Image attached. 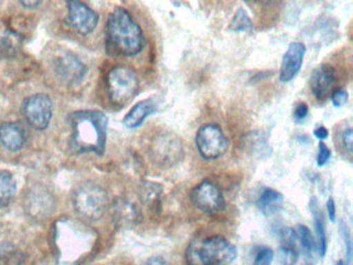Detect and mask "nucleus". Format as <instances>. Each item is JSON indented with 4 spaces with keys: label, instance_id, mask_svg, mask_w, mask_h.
<instances>
[{
    "label": "nucleus",
    "instance_id": "nucleus-24",
    "mask_svg": "<svg viewBox=\"0 0 353 265\" xmlns=\"http://www.w3.org/2000/svg\"><path fill=\"white\" fill-rule=\"evenodd\" d=\"M278 261L281 265H296L299 260L296 248L281 246L278 248Z\"/></svg>",
    "mask_w": 353,
    "mask_h": 265
},
{
    "label": "nucleus",
    "instance_id": "nucleus-15",
    "mask_svg": "<svg viewBox=\"0 0 353 265\" xmlns=\"http://www.w3.org/2000/svg\"><path fill=\"white\" fill-rule=\"evenodd\" d=\"M111 210L114 221L123 227L136 225L141 217L138 207L127 199L117 198L111 205Z\"/></svg>",
    "mask_w": 353,
    "mask_h": 265
},
{
    "label": "nucleus",
    "instance_id": "nucleus-17",
    "mask_svg": "<svg viewBox=\"0 0 353 265\" xmlns=\"http://www.w3.org/2000/svg\"><path fill=\"white\" fill-rule=\"evenodd\" d=\"M310 209L314 217L316 230V242H317V252L321 257L325 256L327 250V236H326L325 221L323 213L319 207L317 198L313 197L310 201Z\"/></svg>",
    "mask_w": 353,
    "mask_h": 265
},
{
    "label": "nucleus",
    "instance_id": "nucleus-19",
    "mask_svg": "<svg viewBox=\"0 0 353 265\" xmlns=\"http://www.w3.org/2000/svg\"><path fill=\"white\" fill-rule=\"evenodd\" d=\"M17 182L9 171H0V207L8 206L15 198Z\"/></svg>",
    "mask_w": 353,
    "mask_h": 265
},
{
    "label": "nucleus",
    "instance_id": "nucleus-32",
    "mask_svg": "<svg viewBox=\"0 0 353 265\" xmlns=\"http://www.w3.org/2000/svg\"><path fill=\"white\" fill-rule=\"evenodd\" d=\"M314 135H315L316 138L319 139L320 141L323 142L324 140L328 138L330 132H328V130L325 126H317V128L314 130Z\"/></svg>",
    "mask_w": 353,
    "mask_h": 265
},
{
    "label": "nucleus",
    "instance_id": "nucleus-20",
    "mask_svg": "<svg viewBox=\"0 0 353 265\" xmlns=\"http://www.w3.org/2000/svg\"><path fill=\"white\" fill-rule=\"evenodd\" d=\"M28 209L32 211V215H45L51 210L52 207V198L51 195L45 190H34L28 198Z\"/></svg>",
    "mask_w": 353,
    "mask_h": 265
},
{
    "label": "nucleus",
    "instance_id": "nucleus-6",
    "mask_svg": "<svg viewBox=\"0 0 353 265\" xmlns=\"http://www.w3.org/2000/svg\"><path fill=\"white\" fill-rule=\"evenodd\" d=\"M198 153L204 159H220L228 150L229 141L219 124H205L198 128L195 136Z\"/></svg>",
    "mask_w": 353,
    "mask_h": 265
},
{
    "label": "nucleus",
    "instance_id": "nucleus-3",
    "mask_svg": "<svg viewBox=\"0 0 353 265\" xmlns=\"http://www.w3.org/2000/svg\"><path fill=\"white\" fill-rule=\"evenodd\" d=\"M236 257V248L221 235L193 240L185 251L188 265H230Z\"/></svg>",
    "mask_w": 353,
    "mask_h": 265
},
{
    "label": "nucleus",
    "instance_id": "nucleus-26",
    "mask_svg": "<svg viewBox=\"0 0 353 265\" xmlns=\"http://www.w3.org/2000/svg\"><path fill=\"white\" fill-rule=\"evenodd\" d=\"M341 234L344 239L345 248H346L347 264H351V258H352V240H351L350 230L346 223L341 221L340 223Z\"/></svg>",
    "mask_w": 353,
    "mask_h": 265
},
{
    "label": "nucleus",
    "instance_id": "nucleus-1",
    "mask_svg": "<svg viewBox=\"0 0 353 265\" xmlns=\"http://www.w3.org/2000/svg\"><path fill=\"white\" fill-rule=\"evenodd\" d=\"M71 137L70 147L74 153L102 155L106 148L108 118L99 110H79L69 115Z\"/></svg>",
    "mask_w": 353,
    "mask_h": 265
},
{
    "label": "nucleus",
    "instance_id": "nucleus-8",
    "mask_svg": "<svg viewBox=\"0 0 353 265\" xmlns=\"http://www.w3.org/2000/svg\"><path fill=\"white\" fill-rule=\"evenodd\" d=\"M192 203L196 208L203 213H216L225 208V198L222 190L212 180H202L194 186L190 195Z\"/></svg>",
    "mask_w": 353,
    "mask_h": 265
},
{
    "label": "nucleus",
    "instance_id": "nucleus-28",
    "mask_svg": "<svg viewBox=\"0 0 353 265\" xmlns=\"http://www.w3.org/2000/svg\"><path fill=\"white\" fill-rule=\"evenodd\" d=\"M332 150L325 143L320 141L318 144L317 165L319 167H323L328 161H330Z\"/></svg>",
    "mask_w": 353,
    "mask_h": 265
},
{
    "label": "nucleus",
    "instance_id": "nucleus-10",
    "mask_svg": "<svg viewBox=\"0 0 353 265\" xmlns=\"http://www.w3.org/2000/svg\"><path fill=\"white\" fill-rule=\"evenodd\" d=\"M67 8L68 22L76 32L86 35L96 29L99 14L88 4L81 1H69Z\"/></svg>",
    "mask_w": 353,
    "mask_h": 265
},
{
    "label": "nucleus",
    "instance_id": "nucleus-31",
    "mask_svg": "<svg viewBox=\"0 0 353 265\" xmlns=\"http://www.w3.org/2000/svg\"><path fill=\"white\" fill-rule=\"evenodd\" d=\"M326 210H327L328 219H330V222L334 223L336 217V202L332 197L328 198L327 202H326Z\"/></svg>",
    "mask_w": 353,
    "mask_h": 265
},
{
    "label": "nucleus",
    "instance_id": "nucleus-4",
    "mask_svg": "<svg viewBox=\"0 0 353 265\" xmlns=\"http://www.w3.org/2000/svg\"><path fill=\"white\" fill-rule=\"evenodd\" d=\"M72 202L76 213L90 221L100 219L109 207L106 190L92 182L78 186L72 195Z\"/></svg>",
    "mask_w": 353,
    "mask_h": 265
},
{
    "label": "nucleus",
    "instance_id": "nucleus-16",
    "mask_svg": "<svg viewBox=\"0 0 353 265\" xmlns=\"http://www.w3.org/2000/svg\"><path fill=\"white\" fill-rule=\"evenodd\" d=\"M158 107L154 99H148L138 101L123 118V124L128 128H139L145 121L146 118L156 113Z\"/></svg>",
    "mask_w": 353,
    "mask_h": 265
},
{
    "label": "nucleus",
    "instance_id": "nucleus-34",
    "mask_svg": "<svg viewBox=\"0 0 353 265\" xmlns=\"http://www.w3.org/2000/svg\"><path fill=\"white\" fill-rule=\"evenodd\" d=\"M22 6H26V8H34L36 6H38L39 4H41L40 1H23L21 2Z\"/></svg>",
    "mask_w": 353,
    "mask_h": 265
},
{
    "label": "nucleus",
    "instance_id": "nucleus-7",
    "mask_svg": "<svg viewBox=\"0 0 353 265\" xmlns=\"http://www.w3.org/2000/svg\"><path fill=\"white\" fill-rule=\"evenodd\" d=\"M22 115L32 128L44 130L52 118V101L45 93H37L26 97L22 104Z\"/></svg>",
    "mask_w": 353,
    "mask_h": 265
},
{
    "label": "nucleus",
    "instance_id": "nucleus-18",
    "mask_svg": "<svg viewBox=\"0 0 353 265\" xmlns=\"http://www.w3.org/2000/svg\"><path fill=\"white\" fill-rule=\"evenodd\" d=\"M284 197L274 188H265L258 197L257 207L264 215L270 217L282 209Z\"/></svg>",
    "mask_w": 353,
    "mask_h": 265
},
{
    "label": "nucleus",
    "instance_id": "nucleus-35",
    "mask_svg": "<svg viewBox=\"0 0 353 265\" xmlns=\"http://www.w3.org/2000/svg\"><path fill=\"white\" fill-rule=\"evenodd\" d=\"M336 265H345L344 261L339 260L338 262L336 263Z\"/></svg>",
    "mask_w": 353,
    "mask_h": 265
},
{
    "label": "nucleus",
    "instance_id": "nucleus-12",
    "mask_svg": "<svg viewBox=\"0 0 353 265\" xmlns=\"http://www.w3.org/2000/svg\"><path fill=\"white\" fill-rule=\"evenodd\" d=\"M336 80V72L334 66L322 63L314 68L310 76V89L318 101H323L332 95Z\"/></svg>",
    "mask_w": 353,
    "mask_h": 265
},
{
    "label": "nucleus",
    "instance_id": "nucleus-22",
    "mask_svg": "<svg viewBox=\"0 0 353 265\" xmlns=\"http://www.w3.org/2000/svg\"><path fill=\"white\" fill-rule=\"evenodd\" d=\"M297 240L307 254L317 252V242L316 238L312 234L311 230L305 225L297 226Z\"/></svg>",
    "mask_w": 353,
    "mask_h": 265
},
{
    "label": "nucleus",
    "instance_id": "nucleus-14",
    "mask_svg": "<svg viewBox=\"0 0 353 265\" xmlns=\"http://www.w3.org/2000/svg\"><path fill=\"white\" fill-rule=\"evenodd\" d=\"M26 128L18 121L3 122L0 124V144L10 151H18L23 148L26 143Z\"/></svg>",
    "mask_w": 353,
    "mask_h": 265
},
{
    "label": "nucleus",
    "instance_id": "nucleus-11",
    "mask_svg": "<svg viewBox=\"0 0 353 265\" xmlns=\"http://www.w3.org/2000/svg\"><path fill=\"white\" fill-rule=\"evenodd\" d=\"M54 70L59 80L69 86L80 84L88 72L85 64L73 53H65L57 58Z\"/></svg>",
    "mask_w": 353,
    "mask_h": 265
},
{
    "label": "nucleus",
    "instance_id": "nucleus-29",
    "mask_svg": "<svg viewBox=\"0 0 353 265\" xmlns=\"http://www.w3.org/2000/svg\"><path fill=\"white\" fill-rule=\"evenodd\" d=\"M341 143H342L344 150H346L347 153H349V155H351V153H352L353 143L352 128H346V130L342 132V135H341Z\"/></svg>",
    "mask_w": 353,
    "mask_h": 265
},
{
    "label": "nucleus",
    "instance_id": "nucleus-2",
    "mask_svg": "<svg viewBox=\"0 0 353 265\" xmlns=\"http://www.w3.org/2000/svg\"><path fill=\"white\" fill-rule=\"evenodd\" d=\"M107 49L121 56H135L145 47V37L140 25L125 8H115L109 14L106 29Z\"/></svg>",
    "mask_w": 353,
    "mask_h": 265
},
{
    "label": "nucleus",
    "instance_id": "nucleus-30",
    "mask_svg": "<svg viewBox=\"0 0 353 265\" xmlns=\"http://www.w3.org/2000/svg\"><path fill=\"white\" fill-rule=\"evenodd\" d=\"M307 115H309V106L303 103V101L297 104L294 109L295 119H296L297 121H301V120L305 119Z\"/></svg>",
    "mask_w": 353,
    "mask_h": 265
},
{
    "label": "nucleus",
    "instance_id": "nucleus-13",
    "mask_svg": "<svg viewBox=\"0 0 353 265\" xmlns=\"http://www.w3.org/2000/svg\"><path fill=\"white\" fill-rule=\"evenodd\" d=\"M307 47L301 41H293L287 48L281 62L279 78L282 83H289L297 76L303 63Z\"/></svg>",
    "mask_w": 353,
    "mask_h": 265
},
{
    "label": "nucleus",
    "instance_id": "nucleus-25",
    "mask_svg": "<svg viewBox=\"0 0 353 265\" xmlns=\"http://www.w3.org/2000/svg\"><path fill=\"white\" fill-rule=\"evenodd\" d=\"M274 257V252L270 246H260L256 252L254 265H270Z\"/></svg>",
    "mask_w": 353,
    "mask_h": 265
},
{
    "label": "nucleus",
    "instance_id": "nucleus-23",
    "mask_svg": "<svg viewBox=\"0 0 353 265\" xmlns=\"http://www.w3.org/2000/svg\"><path fill=\"white\" fill-rule=\"evenodd\" d=\"M162 194V186L152 181H146L142 188V199L148 204H154L161 198Z\"/></svg>",
    "mask_w": 353,
    "mask_h": 265
},
{
    "label": "nucleus",
    "instance_id": "nucleus-33",
    "mask_svg": "<svg viewBox=\"0 0 353 265\" xmlns=\"http://www.w3.org/2000/svg\"><path fill=\"white\" fill-rule=\"evenodd\" d=\"M142 265H170V263L162 257H152Z\"/></svg>",
    "mask_w": 353,
    "mask_h": 265
},
{
    "label": "nucleus",
    "instance_id": "nucleus-27",
    "mask_svg": "<svg viewBox=\"0 0 353 265\" xmlns=\"http://www.w3.org/2000/svg\"><path fill=\"white\" fill-rule=\"evenodd\" d=\"M349 95L348 91L344 87L334 89L332 95H330V99H332V105L336 108H341L347 103L348 101Z\"/></svg>",
    "mask_w": 353,
    "mask_h": 265
},
{
    "label": "nucleus",
    "instance_id": "nucleus-21",
    "mask_svg": "<svg viewBox=\"0 0 353 265\" xmlns=\"http://www.w3.org/2000/svg\"><path fill=\"white\" fill-rule=\"evenodd\" d=\"M252 27H253V23H252L249 14L243 8H239L235 12L234 16L229 24V29L233 32H248L251 30Z\"/></svg>",
    "mask_w": 353,
    "mask_h": 265
},
{
    "label": "nucleus",
    "instance_id": "nucleus-5",
    "mask_svg": "<svg viewBox=\"0 0 353 265\" xmlns=\"http://www.w3.org/2000/svg\"><path fill=\"white\" fill-rule=\"evenodd\" d=\"M106 85L111 103L117 107H123L137 95L140 83L133 68L119 66L107 75Z\"/></svg>",
    "mask_w": 353,
    "mask_h": 265
},
{
    "label": "nucleus",
    "instance_id": "nucleus-9",
    "mask_svg": "<svg viewBox=\"0 0 353 265\" xmlns=\"http://www.w3.org/2000/svg\"><path fill=\"white\" fill-rule=\"evenodd\" d=\"M152 157L161 166L175 165L183 157V147L181 139L173 132L159 135L152 146Z\"/></svg>",
    "mask_w": 353,
    "mask_h": 265
}]
</instances>
